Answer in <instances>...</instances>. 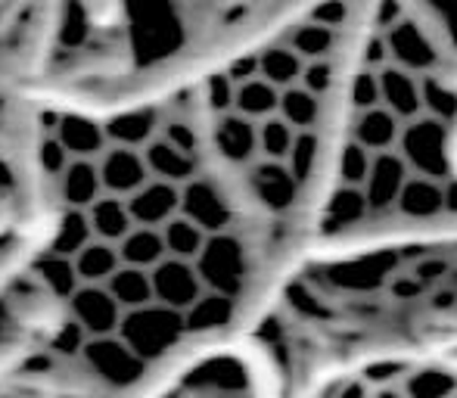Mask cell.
Wrapping results in <instances>:
<instances>
[{"label": "cell", "instance_id": "obj_20", "mask_svg": "<svg viewBox=\"0 0 457 398\" xmlns=\"http://www.w3.org/2000/svg\"><path fill=\"white\" fill-rule=\"evenodd\" d=\"M91 240H96V234H94V224H91L87 209H69L66 215L60 218V228H56L54 243H50V253H60V255L75 259Z\"/></svg>", "mask_w": 457, "mask_h": 398}, {"label": "cell", "instance_id": "obj_8", "mask_svg": "<svg viewBox=\"0 0 457 398\" xmlns=\"http://www.w3.org/2000/svg\"><path fill=\"white\" fill-rule=\"evenodd\" d=\"M69 311L91 336H109V333H119L125 308L109 293L106 284H81L69 299Z\"/></svg>", "mask_w": 457, "mask_h": 398}, {"label": "cell", "instance_id": "obj_4", "mask_svg": "<svg viewBox=\"0 0 457 398\" xmlns=\"http://www.w3.org/2000/svg\"><path fill=\"white\" fill-rule=\"evenodd\" d=\"M295 398H457V349L361 364Z\"/></svg>", "mask_w": 457, "mask_h": 398}, {"label": "cell", "instance_id": "obj_1", "mask_svg": "<svg viewBox=\"0 0 457 398\" xmlns=\"http://www.w3.org/2000/svg\"><path fill=\"white\" fill-rule=\"evenodd\" d=\"M442 240H457V0H361L305 253Z\"/></svg>", "mask_w": 457, "mask_h": 398}, {"label": "cell", "instance_id": "obj_24", "mask_svg": "<svg viewBox=\"0 0 457 398\" xmlns=\"http://www.w3.org/2000/svg\"><path fill=\"white\" fill-rule=\"evenodd\" d=\"M4 398H12V395H4Z\"/></svg>", "mask_w": 457, "mask_h": 398}, {"label": "cell", "instance_id": "obj_11", "mask_svg": "<svg viewBox=\"0 0 457 398\" xmlns=\"http://www.w3.org/2000/svg\"><path fill=\"white\" fill-rule=\"evenodd\" d=\"M205 153L209 146L199 153L193 150H184L178 146L175 140H169L162 131L144 146V156H146V165H150L153 178H165V181H175V184H187L190 178H196L199 171H205Z\"/></svg>", "mask_w": 457, "mask_h": 398}, {"label": "cell", "instance_id": "obj_22", "mask_svg": "<svg viewBox=\"0 0 457 398\" xmlns=\"http://www.w3.org/2000/svg\"><path fill=\"white\" fill-rule=\"evenodd\" d=\"M87 339H91V333L85 330V327L79 324V320H66V324L56 330L54 336V349L60 352V355H81L87 345Z\"/></svg>", "mask_w": 457, "mask_h": 398}, {"label": "cell", "instance_id": "obj_15", "mask_svg": "<svg viewBox=\"0 0 457 398\" xmlns=\"http://www.w3.org/2000/svg\"><path fill=\"white\" fill-rule=\"evenodd\" d=\"M119 253H121V261L125 265H134V268H153L159 261L169 259V243H165V230L162 228H146V224H134V230L119 243Z\"/></svg>", "mask_w": 457, "mask_h": 398}, {"label": "cell", "instance_id": "obj_6", "mask_svg": "<svg viewBox=\"0 0 457 398\" xmlns=\"http://www.w3.org/2000/svg\"><path fill=\"white\" fill-rule=\"evenodd\" d=\"M81 358L87 361V368L100 377L106 386L112 389H128L146 374L150 364L119 336V333H109V336H91L81 352Z\"/></svg>", "mask_w": 457, "mask_h": 398}, {"label": "cell", "instance_id": "obj_7", "mask_svg": "<svg viewBox=\"0 0 457 398\" xmlns=\"http://www.w3.org/2000/svg\"><path fill=\"white\" fill-rule=\"evenodd\" d=\"M153 290H156V302L178 308L184 314H190L209 293H215L205 284L199 261L178 259V255H169V259L153 268Z\"/></svg>", "mask_w": 457, "mask_h": 398}, {"label": "cell", "instance_id": "obj_2", "mask_svg": "<svg viewBox=\"0 0 457 398\" xmlns=\"http://www.w3.org/2000/svg\"><path fill=\"white\" fill-rule=\"evenodd\" d=\"M358 12L361 0H289L199 85L212 156L287 268L305 253L330 184Z\"/></svg>", "mask_w": 457, "mask_h": 398}, {"label": "cell", "instance_id": "obj_9", "mask_svg": "<svg viewBox=\"0 0 457 398\" xmlns=\"http://www.w3.org/2000/svg\"><path fill=\"white\" fill-rule=\"evenodd\" d=\"M128 209L134 215V224L162 228V224H169L171 218L184 211V184L150 178L137 194L128 196Z\"/></svg>", "mask_w": 457, "mask_h": 398}, {"label": "cell", "instance_id": "obj_14", "mask_svg": "<svg viewBox=\"0 0 457 398\" xmlns=\"http://www.w3.org/2000/svg\"><path fill=\"white\" fill-rule=\"evenodd\" d=\"M162 112L153 106L146 109H131V112H119L106 121V137L109 144L119 146H134V150H144L159 131H162Z\"/></svg>", "mask_w": 457, "mask_h": 398}, {"label": "cell", "instance_id": "obj_12", "mask_svg": "<svg viewBox=\"0 0 457 398\" xmlns=\"http://www.w3.org/2000/svg\"><path fill=\"white\" fill-rule=\"evenodd\" d=\"M106 194L96 159H72L69 169L60 175V199L69 209H91Z\"/></svg>", "mask_w": 457, "mask_h": 398}, {"label": "cell", "instance_id": "obj_18", "mask_svg": "<svg viewBox=\"0 0 457 398\" xmlns=\"http://www.w3.org/2000/svg\"><path fill=\"white\" fill-rule=\"evenodd\" d=\"M109 293L119 299V305L125 308H140L156 302V290H153V271L146 268H134V265H121L112 278L106 280Z\"/></svg>", "mask_w": 457, "mask_h": 398}, {"label": "cell", "instance_id": "obj_17", "mask_svg": "<svg viewBox=\"0 0 457 398\" xmlns=\"http://www.w3.org/2000/svg\"><path fill=\"white\" fill-rule=\"evenodd\" d=\"M121 265L125 261H121L119 243H109V240H91L75 255V268L81 274V284H106Z\"/></svg>", "mask_w": 457, "mask_h": 398}, {"label": "cell", "instance_id": "obj_21", "mask_svg": "<svg viewBox=\"0 0 457 398\" xmlns=\"http://www.w3.org/2000/svg\"><path fill=\"white\" fill-rule=\"evenodd\" d=\"M37 162H41V169L47 171L50 178L60 181V175L69 169V162H72V153H69L66 144L54 134V137L41 140V146H37Z\"/></svg>", "mask_w": 457, "mask_h": 398}, {"label": "cell", "instance_id": "obj_10", "mask_svg": "<svg viewBox=\"0 0 457 398\" xmlns=\"http://www.w3.org/2000/svg\"><path fill=\"white\" fill-rule=\"evenodd\" d=\"M96 162H100L103 187H106V194H112V196L128 199L153 178L144 150H134V146L112 144V150L103 153Z\"/></svg>", "mask_w": 457, "mask_h": 398}, {"label": "cell", "instance_id": "obj_3", "mask_svg": "<svg viewBox=\"0 0 457 398\" xmlns=\"http://www.w3.org/2000/svg\"><path fill=\"white\" fill-rule=\"evenodd\" d=\"M249 343L287 398L361 364L457 349V240L299 255Z\"/></svg>", "mask_w": 457, "mask_h": 398}, {"label": "cell", "instance_id": "obj_23", "mask_svg": "<svg viewBox=\"0 0 457 398\" xmlns=\"http://www.w3.org/2000/svg\"><path fill=\"white\" fill-rule=\"evenodd\" d=\"M0 187H12V178H10V169L0 162Z\"/></svg>", "mask_w": 457, "mask_h": 398}, {"label": "cell", "instance_id": "obj_16", "mask_svg": "<svg viewBox=\"0 0 457 398\" xmlns=\"http://www.w3.org/2000/svg\"><path fill=\"white\" fill-rule=\"evenodd\" d=\"M87 215H91L96 240L121 243L134 230V215H131V209H128L125 196L103 194L91 209H87Z\"/></svg>", "mask_w": 457, "mask_h": 398}, {"label": "cell", "instance_id": "obj_5", "mask_svg": "<svg viewBox=\"0 0 457 398\" xmlns=\"http://www.w3.org/2000/svg\"><path fill=\"white\" fill-rule=\"evenodd\" d=\"M119 336L144 358L146 364L162 361L169 352H175L184 339L190 336V327H187V314L178 308H169L162 302H150V305L128 308L121 314Z\"/></svg>", "mask_w": 457, "mask_h": 398}, {"label": "cell", "instance_id": "obj_13", "mask_svg": "<svg viewBox=\"0 0 457 398\" xmlns=\"http://www.w3.org/2000/svg\"><path fill=\"white\" fill-rule=\"evenodd\" d=\"M56 137L66 144L72 159H100L106 153V125L87 119V115H60L56 119Z\"/></svg>", "mask_w": 457, "mask_h": 398}, {"label": "cell", "instance_id": "obj_19", "mask_svg": "<svg viewBox=\"0 0 457 398\" xmlns=\"http://www.w3.org/2000/svg\"><path fill=\"white\" fill-rule=\"evenodd\" d=\"M35 274L41 278V284L54 293L56 299H72V293L81 286V274L75 268V259L60 253H47L35 261Z\"/></svg>", "mask_w": 457, "mask_h": 398}]
</instances>
